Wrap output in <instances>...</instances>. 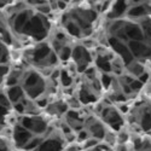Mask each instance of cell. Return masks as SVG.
I'll list each match as a JSON object with an SVG mask.
<instances>
[{
  "label": "cell",
  "mask_w": 151,
  "mask_h": 151,
  "mask_svg": "<svg viewBox=\"0 0 151 151\" xmlns=\"http://www.w3.org/2000/svg\"><path fill=\"white\" fill-rule=\"evenodd\" d=\"M11 52L6 44L0 40V64H10Z\"/></svg>",
  "instance_id": "7"
},
{
  "label": "cell",
  "mask_w": 151,
  "mask_h": 151,
  "mask_svg": "<svg viewBox=\"0 0 151 151\" xmlns=\"http://www.w3.org/2000/svg\"><path fill=\"white\" fill-rule=\"evenodd\" d=\"M103 121L105 124H108L109 127H111L112 129H115V128H119V126H117V122L121 123V116L120 114L115 110V108H104L103 110Z\"/></svg>",
  "instance_id": "5"
},
{
  "label": "cell",
  "mask_w": 151,
  "mask_h": 151,
  "mask_svg": "<svg viewBox=\"0 0 151 151\" xmlns=\"http://www.w3.org/2000/svg\"><path fill=\"white\" fill-rule=\"evenodd\" d=\"M80 147L76 145V143H69L67 147H64V151H79Z\"/></svg>",
  "instance_id": "11"
},
{
  "label": "cell",
  "mask_w": 151,
  "mask_h": 151,
  "mask_svg": "<svg viewBox=\"0 0 151 151\" xmlns=\"http://www.w3.org/2000/svg\"><path fill=\"white\" fill-rule=\"evenodd\" d=\"M0 151H12V142L6 137H0Z\"/></svg>",
  "instance_id": "9"
},
{
  "label": "cell",
  "mask_w": 151,
  "mask_h": 151,
  "mask_svg": "<svg viewBox=\"0 0 151 151\" xmlns=\"http://www.w3.org/2000/svg\"><path fill=\"white\" fill-rule=\"evenodd\" d=\"M19 124L23 126L24 128H27L34 135H36V134L41 135L47 131V122L41 117H37V115L23 116L21 119Z\"/></svg>",
  "instance_id": "2"
},
{
  "label": "cell",
  "mask_w": 151,
  "mask_h": 151,
  "mask_svg": "<svg viewBox=\"0 0 151 151\" xmlns=\"http://www.w3.org/2000/svg\"><path fill=\"white\" fill-rule=\"evenodd\" d=\"M10 69H11L10 64H0V86L5 83V80L10 73Z\"/></svg>",
  "instance_id": "8"
},
{
  "label": "cell",
  "mask_w": 151,
  "mask_h": 151,
  "mask_svg": "<svg viewBox=\"0 0 151 151\" xmlns=\"http://www.w3.org/2000/svg\"><path fill=\"white\" fill-rule=\"evenodd\" d=\"M34 137L27 128H24L21 124H16L15 128L12 129V142H14L19 149H23L28 144V142Z\"/></svg>",
  "instance_id": "4"
},
{
  "label": "cell",
  "mask_w": 151,
  "mask_h": 151,
  "mask_svg": "<svg viewBox=\"0 0 151 151\" xmlns=\"http://www.w3.org/2000/svg\"><path fill=\"white\" fill-rule=\"evenodd\" d=\"M73 59H74V63L76 65L78 70L79 71H82V70H86L87 67L91 64L92 62V57H91V53L88 52L86 46L83 45H79V46H75L73 48V55H71Z\"/></svg>",
  "instance_id": "3"
},
{
  "label": "cell",
  "mask_w": 151,
  "mask_h": 151,
  "mask_svg": "<svg viewBox=\"0 0 151 151\" xmlns=\"http://www.w3.org/2000/svg\"><path fill=\"white\" fill-rule=\"evenodd\" d=\"M6 94L10 99V102L12 103V105H15V104H18L21 103L22 100H24L27 97L26 94H24V91L23 88L21 87V85H15V86H10L6 88Z\"/></svg>",
  "instance_id": "6"
},
{
  "label": "cell",
  "mask_w": 151,
  "mask_h": 151,
  "mask_svg": "<svg viewBox=\"0 0 151 151\" xmlns=\"http://www.w3.org/2000/svg\"><path fill=\"white\" fill-rule=\"evenodd\" d=\"M0 105L5 108H12V103L10 102V99L6 94V92H0Z\"/></svg>",
  "instance_id": "10"
},
{
  "label": "cell",
  "mask_w": 151,
  "mask_h": 151,
  "mask_svg": "<svg viewBox=\"0 0 151 151\" xmlns=\"http://www.w3.org/2000/svg\"><path fill=\"white\" fill-rule=\"evenodd\" d=\"M21 87L24 91L27 98L34 100L42 97L47 90V85L42 75L36 70H26L21 81Z\"/></svg>",
  "instance_id": "1"
}]
</instances>
